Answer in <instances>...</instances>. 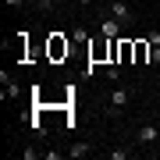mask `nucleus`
<instances>
[{"mask_svg":"<svg viewBox=\"0 0 160 160\" xmlns=\"http://www.w3.org/2000/svg\"><path fill=\"white\" fill-rule=\"evenodd\" d=\"M135 139H139L142 146H157V142H160V128L153 125V121H149V125H142V128L135 132Z\"/></svg>","mask_w":160,"mask_h":160,"instance_id":"f257e3e1","label":"nucleus"},{"mask_svg":"<svg viewBox=\"0 0 160 160\" xmlns=\"http://www.w3.org/2000/svg\"><path fill=\"white\" fill-rule=\"evenodd\" d=\"M110 14H114L121 25H132V22H135V14H132V7L125 4V0H114V4H110Z\"/></svg>","mask_w":160,"mask_h":160,"instance_id":"f03ea898","label":"nucleus"},{"mask_svg":"<svg viewBox=\"0 0 160 160\" xmlns=\"http://www.w3.org/2000/svg\"><path fill=\"white\" fill-rule=\"evenodd\" d=\"M100 32L107 36V39H121V22H118L114 14H107V18L100 22Z\"/></svg>","mask_w":160,"mask_h":160,"instance_id":"7ed1b4c3","label":"nucleus"},{"mask_svg":"<svg viewBox=\"0 0 160 160\" xmlns=\"http://www.w3.org/2000/svg\"><path fill=\"white\" fill-rule=\"evenodd\" d=\"M128 96H132V92H128L125 86H118L114 92H110V114H118L121 107H128Z\"/></svg>","mask_w":160,"mask_h":160,"instance_id":"20e7f679","label":"nucleus"},{"mask_svg":"<svg viewBox=\"0 0 160 160\" xmlns=\"http://www.w3.org/2000/svg\"><path fill=\"white\" fill-rule=\"evenodd\" d=\"M68 50H71V43L61 39V36L53 32V39H50V57H53V61H57V57H68Z\"/></svg>","mask_w":160,"mask_h":160,"instance_id":"39448f33","label":"nucleus"},{"mask_svg":"<svg viewBox=\"0 0 160 160\" xmlns=\"http://www.w3.org/2000/svg\"><path fill=\"white\" fill-rule=\"evenodd\" d=\"M118 61H121V64L135 61V43H132V39H121V43H118Z\"/></svg>","mask_w":160,"mask_h":160,"instance_id":"423d86ee","label":"nucleus"},{"mask_svg":"<svg viewBox=\"0 0 160 160\" xmlns=\"http://www.w3.org/2000/svg\"><path fill=\"white\" fill-rule=\"evenodd\" d=\"M149 50H153L149 39H135V64H146L149 61Z\"/></svg>","mask_w":160,"mask_h":160,"instance_id":"0eeeda50","label":"nucleus"},{"mask_svg":"<svg viewBox=\"0 0 160 160\" xmlns=\"http://www.w3.org/2000/svg\"><path fill=\"white\" fill-rule=\"evenodd\" d=\"M68 153H71V157H86V153H89V146H86V142H75Z\"/></svg>","mask_w":160,"mask_h":160,"instance_id":"6e6552de","label":"nucleus"},{"mask_svg":"<svg viewBox=\"0 0 160 160\" xmlns=\"http://www.w3.org/2000/svg\"><path fill=\"white\" fill-rule=\"evenodd\" d=\"M110 160H128V149H110Z\"/></svg>","mask_w":160,"mask_h":160,"instance_id":"1a4fd4ad","label":"nucleus"},{"mask_svg":"<svg viewBox=\"0 0 160 160\" xmlns=\"http://www.w3.org/2000/svg\"><path fill=\"white\" fill-rule=\"evenodd\" d=\"M53 4H57V0H36V7H39V11H50Z\"/></svg>","mask_w":160,"mask_h":160,"instance_id":"9d476101","label":"nucleus"},{"mask_svg":"<svg viewBox=\"0 0 160 160\" xmlns=\"http://www.w3.org/2000/svg\"><path fill=\"white\" fill-rule=\"evenodd\" d=\"M146 39H149V46H160V29H157V32H149Z\"/></svg>","mask_w":160,"mask_h":160,"instance_id":"9b49d317","label":"nucleus"},{"mask_svg":"<svg viewBox=\"0 0 160 160\" xmlns=\"http://www.w3.org/2000/svg\"><path fill=\"white\" fill-rule=\"evenodd\" d=\"M149 61H153V64H160V46H153V50H149Z\"/></svg>","mask_w":160,"mask_h":160,"instance_id":"f8f14e48","label":"nucleus"},{"mask_svg":"<svg viewBox=\"0 0 160 160\" xmlns=\"http://www.w3.org/2000/svg\"><path fill=\"white\" fill-rule=\"evenodd\" d=\"M4 4H7V7H14V11H18V7L25 4V0H4Z\"/></svg>","mask_w":160,"mask_h":160,"instance_id":"ddd939ff","label":"nucleus"},{"mask_svg":"<svg viewBox=\"0 0 160 160\" xmlns=\"http://www.w3.org/2000/svg\"><path fill=\"white\" fill-rule=\"evenodd\" d=\"M78 4H92V0H78Z\"/></svg>","mask_w":160,"mask_h":160,"instance_id":"4468645a","label":"nucleus"}]
</instances>
